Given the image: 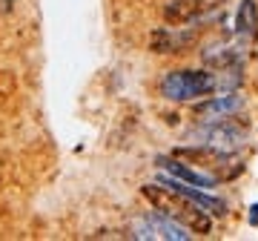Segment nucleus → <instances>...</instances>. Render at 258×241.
<instances>
[{"label":"nucleus","mask_w":258,"mask_h":241,"mask_svg":"<svg viewBox=\"0 0 258 241\" xmlns=\"http://www.w3.org/2000/svg\"><path fill=\"white\" fill-rule=\"evenodd\" d=\"M218 86H221L218 75L204 69H172L161 78V95L175 103L198 101L204 95H212Z\"/></svg>","instance_id":"obj_1"},{"label":"nucleus","mask_w":258,"mask_h":241,"mask_svg":"<svg viewBox=\"0 0 258 241\" xmlns=\"http://www.w3.org/2000/svg\"><path fill=\"white\" fill-rule=\"evenodd\" d=\"M141 193L147 195L149 201L158 207V210H164V213H169L172 218H178L181 224H186L192 232H201V235H210L212 230V221H210V213L207 210H201L198 204H192L189 198H184V195L172 193V190H166L164 184L161 187H152L147 184Z\"/></svg>","instance_id":"obj_2"},{"label":"nucleus","mask_w":258,"mask_h":241,"mask_svg":"<svg viewBox=\"0 0 258 241\" xmlns=\"http://www.w3.org/2000/svg\"><path fill=\"white\" fill-rule=\"evenodd\" d=\"M195 144L207 147L212 152H221V155H232L247 144V130L235 124V120H215V124H201V130H195Z\"/></svg>","instance_id":"obj_3"},{"label":"nucleus","mask_w":258,"mask_h":241,"mask_svg":"<svg viewBox=\"0 0 258 241\" xmlns=\"http://www.w3.org/2000/svg\"><path fill=\"white\" fill-rule=\"evenodd\" d=\"M132 238H164V241H186L192 238V232L186 224H181L178 218H172L164 210H152V213L141 215L132 221Z\"/></svg>","instance_id":"obj_4"},{"label":"nucleus","mask_w":258,"mask_h":241,"mask_svg":"<svg viewBox=\"0 0 258 241\" xmlns=\"http://www.w3.org/2000/svg\"><path fill=\"white\" fill-rule=\"evenodd\" d=\"M198 32H201V26H192V23H186V26L169 23V26H161L152 32L149 49L158 55H178V52H186L189 46H195Z\"/></svg>","instance_id":"obj_5"},{"label":"nucleus","mask_w":258,"mask_h":241,"mask_svg":"<svg viewBox=\"0 0 258 241\" xmlns=\"http://www.w3.org/2000/svg\"><path fill=\"white\" fill-rule=\"evenodd\" d=\"M201 57L204 64L215 69V72H221V69H241L244 64V57H247V40H215L210 46L201 49Z\"/></svg>","instance_id":"obj_6"},{"label":"nucleus","mask_w":258,"mask_h":241,"mask_svg":"<svg viewBox=\"0 0 258 241\" xmlns=\"http://www.w3.org/2000/svg\"><path fill=\"white\" fill-rule=\"evenodd\" d=\"M244 109V95H238L235 89H227L221 95H212L207 101H201L195 106V118L201 124H215V120H230Z\"/></svg>","instance_id":"obj_7"},{"label":"nucleus","mask_w":258,"mask_h":241,"mask_svg":"<svg viewBox=\"0 0 258 241\" xmlns=\"http://www.w3.org/2000/svg\"><path fill=\"white\" fill-rule=\"evenodd\" d=\"M158 167L164 169L166 175L178 178V181H184V184L201 187V190H212V187L218 184V178H215V175L198 172V169H192V167H186V164H181L178 158H158Z\"/></svg>","instance_id":"obj_8"},{"label":"nucleus","mask_w":258,"mask_h":241,"mask_svg":"<svg viewBox=\"0 0 258 241\" xmlns=\"http://www.w3.org/2000/svg\"><path fill=\"white\" fill-rule=\"evenodd\" d=\"M232 35L241 37V40H247V43L258 35V3H255V0H241V3H238Z\"/></svg>","instance_id":"obj_9"},{"label":"nucleus","mask_w":258,"mask_h":241,"mask_svg":"<svg viewBox=\"0 0 258 241\" xmlns=\"http://www.w3.org/2000/svg\"><path fill=\"white\" fill-rule=\"evenodd\" d=\"M15 3H18V0H0V15H9V12L15 9Z\"/></svg>","instance_id":"obj_10"},{"label":"nucleus","mask_w":258,"mask_h":241,"mask_svg":"<svg viewBox=\"0 0 258 241\" xmlns=\"http://www.w3.org/2000/svg\"><path fill=\"white\" fill-rule=\"evenodd\" d=\"M249 221H252V224H258V201H255L252 207H249Z\"/></svg>","instance_id":"obj_11"}]
</instances>
